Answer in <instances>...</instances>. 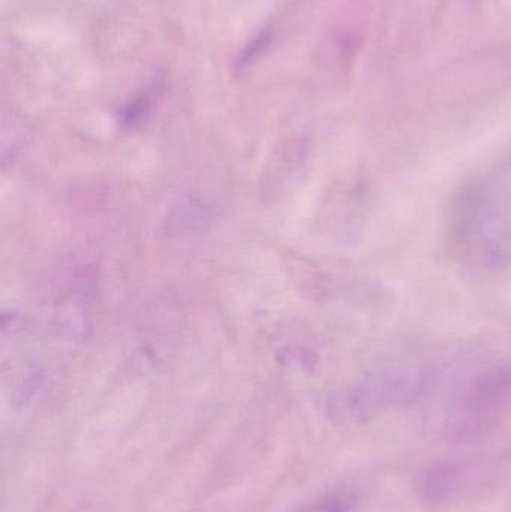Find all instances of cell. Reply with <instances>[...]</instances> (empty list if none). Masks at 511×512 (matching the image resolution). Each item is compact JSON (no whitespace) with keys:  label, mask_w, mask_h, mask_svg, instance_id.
Returning a JSON list of instances; mask_svg holds the SVG:
<instances>
[{"label":"cell","mask_w":511,"mask_h":512,"mask_svg":"<svg viewBox=\"0 0 511 512\" xmlns=\"http://www.w3.org/2000/svg\"><path fill=\"white\" fill-rule=\"evenodd\" d=\"M511 183L507 174L468 186L455 207V233L464 254L483 270L511 267Z\"/></svg>","instance_id":"obj_1"},{"label":"cell","mask_w":511,"mask_h":512,"mask_svg":"<svg viewBox=\"0 0 511 512\" xmlns=\"http://www.w3.org/2000/svg\"><path fill=\"white\" fill-rule=\"evenodd\" d=\"M419 388L416 375L402 369H381L354 385L336 405V418L347 426L375 420L392 406L413 397Z\"/></svg>","instance_id":"obj_2"},{"label":"cell","mask_w":511,"mask_h":512,"mask_svg":"<svg viewBox=\"0 0 511 512\" xmlns=\"http://www.w3.org/2000/svg\"><path fill=\"white\" fill-rule=\"evenodd\" d=\"M511 402V367L489 370L471 385L458 417L461 438L477 439L488 435Z\"/></svg>","instance_id":"obj_3"},{"label":"cell","mask_w":511,"mask_h":512,"mask_svg":"<svg viewBox=\"0 0 511 512\" xmlns=\"http://www.w3.org/2000/svg\"><path fill=\"white\" fill-rule=\"evenodd\" d=\"M482 474L479 466L467 462H440L426 466L414 480L417 499L426 507L447 508L473 492Z\"/></svg>","instance_id":"obj_4"},{"label":"cell","mask_w":511,"mask_h":512,"mask_svg":"<svg viewBox=\"0 0 511 512\" xmlns=\"http://www.w3.org/2000/svg\"><path fill=\"white\" fill-rule=\"evenodd\" d=\"M359 504L357 493L335 492L320 496L294 512H353Z\"/></svg>","instance_id":"obj_5"}]
</instances>
